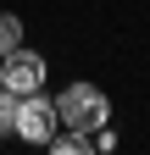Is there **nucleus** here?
I'll return each mask as SVG.
<instances>
[{"mask_svg": "<svg viewBox=\"0 0 150 155\" xmlns=\"http://www.w3.org/2000/svg\"><path fill=\"white\" fill-rule=\"evenodd\" d=\"M56 116H61V127L95 133V127H106L111 105H106V94H100L95 83H67L61 94H56Z\"/></svg>", "mask_w": 150, "mask_h": 155, "instance_id": "nucleus-1", "label": "nucleus"}, {"mask_svg": "<svg viewBox=\"0 0 150 155\" xmlns=\"http://www.w3.org/2000/svg\"><path fill=\"white\" fill-rule=\"evenodd\" d=\"M0 72H6V55H0Z\"/></svg>", "mask_w": 150, "mask_h": 155, "instance_id": "nucleus-6", "label": "nucleus"}, {"mask_svg": "<svg viewBox=\"0 0 150 155\" xmlns=\"http://www.w3.org/2000/svg\"><path fill=\"white\" fill-rule=\"evenodd\" d=\"M17 45H22V22H17L11 11H0V55H11Z\"/></svg>", "mask_w": 150, "mask_h": 155, "instance_id": "nucleus-4", "label": "nucleus"}, {"mask_svg": "<svg viewBox=\"0 0 150 155\" xmlns=\"http://www.w3.org/2000/svg\"><path fill=\"white\" fill-rule=\"evenodd\" d=\"M17 100H22V94H11L0 83V133H17Z\"/></svg>", "mask_w": 150, "mask_h": 155, "instance_id": "nucleus-5", "label": "nucleus"}, {"mask_svg": "<svg viewBox=\"0 0 150 155\" xmlns=\"http://www.w3.org/2000/svg\"><path fill=\"white\" fill-rule=\"evenodd\" d=\"M56 127H61L56 100H45V94H22V100H17V139H28V144H50Z\"/></svg>", "mask_w": 150, "mask_h": 155, "instance_id": "nucleus-2", "label": "nucleus"}, {"mask_svg": "<svg viewBox=\"0 0 150 155\" xmlns=\"http://www.w3.org/2000/svg\"><path fill=\"white\" fill-rule=\"evenodd\" d=\"M0 83H6L11 94H39V89H45V55L17 45V50L6 55V72H0Z\"/></svg>", "mask_w": 150, "mask_h": 155, "instance_id": "nucleus-3", "label": "nucleus"}]
</instances>
